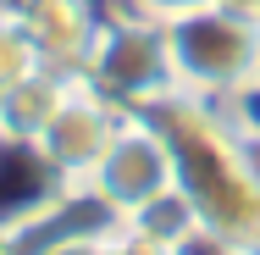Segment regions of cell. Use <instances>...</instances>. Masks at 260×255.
<instances>
[{
	"label": "cell",
	"instance_id": "cell-1",
	"mask_svg": "<svg viewBox=\"0 0 260 255\" xmlns=\"http://www.w3.org/2000/svg\"><path fill=\"white\" fill-rule=\"evenodd\" d=\"M144 117L172 145L177 183L194 200L200 222L216 228V233H227V239H238V244H249L260 255V183L244 166V150H238V133L227 122V111L210 105V100H194L183 89H172Z\"/></svg>",
	"mask_w": 260,
	"mask_h": 255
},
{
	"label": "cell",
	"instance_id": "cell-2",
	"mask_svg": "<svg viewBox=\"0 0 260 255\" xmlns=\"http://www.w3.org/2000/svg\"><path fill=\"white\" fill-rule=\"evenodd\" d=\"M160 22H166V50H172V83L183 95L227 105L260 72V22L233 17L227 6L200 0Z\"/></svg>",
	"mask_w": 260,
	"mask_h": 255
},
{
	"label": "cell",
	"instance_id": "cell-3",
	"mask_svg": "<svg viewBox=\"0 0 260 255\" xmlns=\"http://www.w3.org/2000/svg\"><path fill=\"white\" fill-rule=\"evenodd\" d=\"M83 83L100 89L111 105L122 111H150L155 100H166L172 83V50H166V22L139 11V6H105L94 50L83 61Z\"/></svg>",
	"mask_w": 260,
	"mask_h": 255
},
{
	"label": "cell",
	"instance_id": "cell-4",
	"mask_svg": "<svg viewBox=\"0 0 260 255\" xmlns=\"http://www.w3.org/2000/svg\"><path fill=\"white\" fill-rule=\"evenodd\" d=\"M177 183V161H172V145L160 139V128L144 117V111H127V122L116 128L111 150L100 155V166L89 172V194L122 222L133 205H144L150 194L172 189Z\"/></svg>",
	"mask_w": 260,
	"mask_h": 255
},
{
	"label": "cell",
	"instance_id": "cell-5",
	"mask_svg": "<svg viewBox=\"0 0 260 255\" xmlns=\"http://www.w3.org/2000/svg\"><path fill=\"white\" fill-rule=\"evenodd\" d=\"M122 122H127L122 105H111L100 89H89L83 78H72V89H67L61 111L50 117V128L39 133V155L50 161L72 189H83L89 172L100 166V155L111 150V139H116Z\"/></svg>",
	"mask_w": 260,
	"mask_h": 255
},
{
	"label": "cell",
	"instance_id": "cell-6",
	"mask_svg": "<svg viewBox=\"0 0 260 255\" xmlns=\"http://www.w3.org/2000/svg\"><path fill=\"white\" fill-rule=\"evenodd\" d=\"M100 17H105L100 0H39L22 17V34H28V45L39 55V67L67 72V78H83V61L94 50Z\"/></svg>",
	"mask_w": 260,
	"mask_h": 255
},
{
	"label": "cell",
	"instance_id": "cell-7",
	"mask_svg": "<svg viewBox=\"0 0 260 255\" xmlns=\"http://www.w3.org/2000/svg\"><path fill=\"white\" fill-rule=\"evenodd\" d=\"M67 89H72V78H67V72H50V67L28 72L17 89H6V95H0V139L39 145V133L50 128V117L61 111Z\"/></svg>",
	"mask_w": 260,
	"mask_h": 255
},
{
	"label": "cell",
	"instance_id": "cell-8",
	"mask_svg": "<svg viewBox=\"0 0 260 255\" xmlns=\"http://www.w3.org/2000/svg\"><path fill=\"white\" fill-rule=\"evenodd\" d=\"M200 228H205V222H200L194 200L183 194V183H172V189L150 194L144 205H133V211L122 216V233H127V239H139L144 250H160V255H172L183 239H194Z\"/></svg>",
	"mask_w": 260,
	"mask_h": 255
},
{
	"label": "cell",
	"instance_id": "cell-9",
	"mask_svg": "<svg viewBox=\"0 0 260 255\" xmlns=\"http://www.w3.org/2000/svg\"><path fill=\"white\" fill-rule=\"evenodd\" d=\"M28 72H39V55H34V45H28L22 22H0V95L17 89Z\"/></svg>",
	"mask_w": 260,
	"mask_h": 255
},
{
	"label": "cell",
	"instance_id": "cell-10",
	"mask_svg": "<svg viewBox=\"0 0 260 255\" xmlns=\"http://www.w3.org/2000/svg\"><path fill=\"white\" fill-rule=\"evenodd\" d=\"M221 111H227V122H233L238 133H260V78H249Z\"/></svg>",
	"mask_w": 260,
	"mask_h": 255
},
{
	"label": "cell",
	"instance_id": "cell-11",
	"mask_svg": "<svg viewBox=\"0 0 260 255\" xmlns=\"http://www.w3.org/2000/svg\"><path fill=\"white\" fill-rule=\"evenodd\" d=\"M172 255H255V250L238 244V239H227V233H216V228H200L194 239H183Z\"/></svg>",
	"mask_w": 260,
	"mask_h": 255
},
{
	"label": "cell",
	"instance_id": "cell-12",
	"mask_svg": "<svg viewBox=\"0 0 260 255\" xmlns=\"http://www.w3.org/2000/svg\"><path fill=\"white\" fill-rule=\"evenodd\" d=\"M238 133V128H233ZM238 150H244V166H249V178L260 183V133H238Z\"/></svg>",
	"mask_w": 260,
	"mask_h": 255
},
{
	"label": "cell",
	"instance_id": "cell-13",
	"mask_svg": "<svg viewBox=\"0 0 260 255\" xmlns=\"http://www.w3.org/2000/svg\"><path fill=\"white\" fill-rule=\"evenodd\" d=\"M127 6H139V11H150V17H172V11H188V6H200V0H127Z\"/></svg>",
	"mask_w": 260,
	"mask_h": 255
},
{
	"label": "cell",
	"instance_id": "cell-14",
	"mask_svg": "<svg viewBox=\"0 0 260 255\" xmlns=\"http://www.w3.org/2000/svg\"><path fill=\"white\" fill-rule=\"evenodd\" d=\"M34 6H39V0H0V22H22Z\"/></svg>",
	"mask_w": 260,
	"mask_h": 255
},
{
	"label": "cell",
	"instance_id": "cell-15",
	"mask_svg": "<svg viewBox=\"0 0 260 255\" xmlns=\"http://www.w3.org/2000/svg\"><path fill=\"white\" fill-rule=\"evenodd\" d=\"M22 250H28V239H22V233H11V228L0 222V255H22Z\"/></svg>",
	"mask_w": 260,
	"mask_h": 255
},
{
	"label": "cell",
	"instance_id": "cell-16",
	"mask_svg": "<svg viewBox=\"0 0 260 255\" xmlns=\"http://www.w3.org/2000/svg\"><path fill=\"white\" fill-rule=\"evenodd\" d=\"M216 6H227L233 17H249V22H260V0H216Z\"/></svg>",
	"mask_w": 260,
	"mask_h": 255
},
{
	"label": "cell",
	"instance_id": "cell-17",
	"mask_svg": "<svg viewBox=\"0 0 260 255\" xmlns=\"http://www.w3.org/2000/svg\"><path fill=\"white\" fill-rule=\"evenodd\" d=\"M100 6H122V0H100Z\"/></svg>",
	"mask_w": 260,
	"mask_h": 255
},
{
	"label": "cell",
	"instance_id": "cell-18",
	"mask_svg": "<svg viewBox=\"0 0 260 255\" xmlns=\"http://www.w3.org/2000/svg\"><path fill=\"white\" fill-rule=\"evenodd\" d=\"M150 255H160V250H150Z\"/></svg>",
	"mask_w": 260,
	"mask_h": 255
},
{
	"label": "cell",
	"instance_id": "cell-19",
	"mask_svg": "<svg viewBox=\"0 0 260 255\" xmlns=\"http://www.w3.org/2000/svg\"><path fill=\"white\" fill-rule=\"evenodd\" d=\"M255 78H260V72H255Z\"/></svg>",
	"mask_w": 260,
	"mask_h": 255
}]
</instances>
